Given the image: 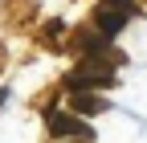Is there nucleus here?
Here are the masks:
<instances>
[{
    "label": "nucleus",
    "mask_w": 147,
    "mask_h": 143,
    "mask_svg": "<svg viewBox=\"0 0 147 143\" xmlns=\"http://www.w3.org/2000/svg\"><path fill=\"white\" fill-rule=\"evenodd\" d=\"M45 123H49V135H82V139H90V127L82 119H69L65 111H53Z\"/></svg>",
    "instance_id": "1"
},
{
    "label": "nucleus",
    "mask_w": 147,
    "mask_h": 143,
    "mask_svg": "<svg viewBox=\"0 0 147 143\" xmlns=\"http://www.w3.org/2000/svg\"><path fill=\"white\" fill-rule=\"evenodd\" d=\"M123 25H127V16H123V12H106V8H98V12H94V29L102 33L106 41L115 37V33H119Z\"/></svg>",
    "instance_id": "2"
},
{
    "label": "nucleus",
    "mask_w": 147,
    "mask_h": 143,
    "mask_svg": "<svg viewBox=\"0 0 147 143\" xmlns=\"http://www.w3.org/2000/svg\"><path fill=\"white\" fill-rule=\"evenodd\" d=\"M74 111H86V115H94V111H102V98H90V94H74Z\"/></svg>",
    "instance_id": "3"
},
{
    "label": "nucleus",
    "mask_w": 147,
    "mask_h": 143,
    "mask_svg": "<svg viewBox=\"0 0 147 143\" xmlns=\"http://www.w3.org/2000/svg\"><path fill=\"white\" fill-rule=\"evenodd\" d=\"M98 8H106V12H123V16H131V12H135V4H131V0H102Z\"/></svg>",
    "instance_id": "4"
}]
</instances>
